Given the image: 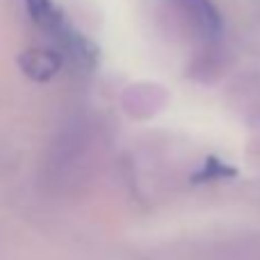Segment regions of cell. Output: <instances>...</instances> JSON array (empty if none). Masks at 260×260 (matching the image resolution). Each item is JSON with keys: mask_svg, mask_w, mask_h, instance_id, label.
Segmentation results:
<instances>
[{"mask_svg": "<svg viewBox=\"0 0 260 260\" xmlns=\"http://www.w3.org/2000/svg\"><path fill=\"white\" fill-rule=\"evenodd\" d=\"M176 5L201 39H219L224 21H221V14L212 0H176Z\"/></svg>", "mask_w": 260, "mask_h": 260, "instance_id": "obj_1", "label": "cell"}, {"mask_svg": "<svg viewBox=\"0 0 260 260\" xmlns=\"http://www.w3.org/2000/svg\"><path fill=\"white\" fill-rule=\"evenodd\" d=\"M25 7H27L30 18L44 32L57 37L59 41H64L71 35V25L67 23L62 9L55 5V0H25Z\"/></svg>", "mask_w": 260, "mask_h": 260, "instance_id": "obj_2", "label": "cell"}, {"mask_svg": "<svg viewBox=\"0 0 260 260\" xmlns=\"http://www.w3.org/2000/svg\"><path fill=\"white\" fill-rule=\"evenodd\" d=\"M21 71L35 82H46L62 69V55L50 48H30L18 57Z\"/></svg>", "mask_w": 260, "mask_h": 260, "instance_id": "obj_3", "label": "cell"}, {"mask_svg": "<svg viewBox=\"0 0 260 260\" xmlns=\"http://www.w3.org/2000/svg\"><path fill=\"white\" fill-rule=\"evenodd\" d=\"M235 169H229V167H224L217 157H208L206 160V167H203L201 171H199V176H194V180H212V178H219V176H233Z\"/></svg>", "mask_w": 260, "mask_h": 260, "instance_id": "obj_4", "label": "cell"}]
</instances>
